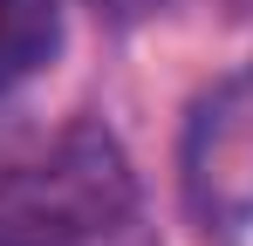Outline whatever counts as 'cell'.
<instances>
[{
  "mask_svg": "<svg viewBox=\"0 0 253 246\" xmlns=\"http://www.w3.org/2000/svg\"><path fill=\"white\" fill-rule=\"evenodd\" d=\"M103 21H117V28H137V21H151V14H165L171 0H89Z\"/></svg>",
  "mask_w": 253,
  "mask_h": 246,
  "instance_id": "277c9868",
  "label": "cell"
},
{
  "mask_svg": "<svg viewBox=\"0 0 253 246\" xmlns=\"http://www.w3.org/2000/svg\"><path fill=\"white\" fill-rule=\"evenodd\" d=\"M62 48V0H0V96L42 76Z\"/></svg>",
  "mask_w": 253,
  "mask_h": 246,
  "instance_id": "3957f363",
  "label": "cell"
},
{
  "mask_svg": "<svg viewBox=\"0 0 253 246\" xmlns=\"http://www.w3.org/2000/svg\"><path fill=\"white\" fill-rule=\"evenodd\" d=\"M178 185L212 233L253 226V62L219 76L192 103L185 144H178Z\"/></svg>",
  "mask_w": 253,
  "mask_h": 246,
  "instance_id": "7a4b0ae2",
  "label": "cell"
},
{
  "mask_svg": "<svg viewBox=\"0 0 253 246\" xmlns=\"http://www.w3.org/2000/svg\"><path fill=\"white\" fill-rule=\"evenodd\" d=\"M137 219V178L103 123H76L42 158L0 171V246H110Z\"/></svg>",
  "mask_w": 253,
  "mask_h": 246,
  "instance_id": "6da1fadb",
  "label": "cell"
}]
</instances>
